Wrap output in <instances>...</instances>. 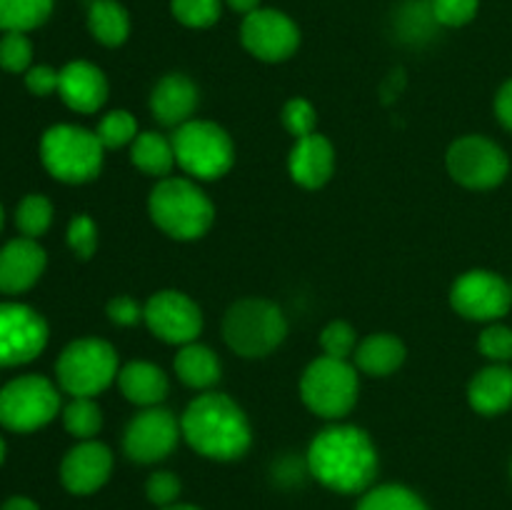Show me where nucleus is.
<instances>
[{
    "instance_id": "f257e3e1",
    "label": "nucleus",
    "mask_w": 512,
    "mask_h": 510,
    "mask_svg": "<svg viewBox=\"0 0 512 510\" xmlns=\"http://www.w3.org/2000/svg\"><path fill=\"white\" fill-rule=\"evenodd\" d=\"M308 470L333 493H365L378 475V448L358 425H330L310 443Z\"/></svg>"
},
{
    "instance_id": "f03ea898",
    "label": "nucleus",
    "mask_w": 512,
    "mask_h": 510,
    "mask_svg": "<svg viewBox=\"0 0 512 510\" xmlns=\"http://www.w3.org/2000/svg\"><path fill=\"white\" fill-rule=\"evenodd\" d=\"M180 430L195 453L220 460V463L243 458L253 443L248 415L233 398L223 393L198 395L185 408Z\"/></svg>"
},
{
    "instance_id": "7ed1b4c3",
    "label": "nucleus",
    "mask_w": 512,
    "mask_h": 510,
    "mask_svg": "<svg viewBox=\"0 0 512 510\" xmlns=\"http://www.w3.org/2000/svg\"><path fill=\"white\" fill-rule=\"evenodd\" d=\"M153 223L175 240H198L210 230L215 208L198 183L188 178H163L148 200Z\"/></svg>"
},
{
    "instance_id": "20e7f679",
    "label": "nucleus",
    "mask_w": 512,
    "mask_h": 510,
    "mask_svg": "<svg viewBox=\"0 0 512 510\" xmlns=\"http://www.w3.org/2000/svg\"><path fill=\"white\" fill-rule=\"evenodd\" d=\"M103 143L98 133L80 125H53L40 138V160L60 183H88L103 168Z\"/></svg>"
},
{
    "instance_id": "39448f33",
    "label": "nucleus",
    "mask_w": 512,
    "mask_h": 510,
    "mask_svg": "<svg viewBox=\"0 0 512 510\" xmlns=\"http://www.w3.org/2000/svg\"><path fill=\"white\" fill-rule=\"evenodd\" d=\"M288 335L285 315L273 300L243 298L228 308L223 318V338L233 353L243 358H265Z\"/></svg>"
},
{
    "instance_id": "423d86ee",
    "label": "nucleus",
    "mask_w": 512,
    "mask_h": 510,
    "mask_svg": "<svg viewBox=\"0 0 512 510\" xmlns=\"http://www.w3.org/2000/svg\"><path fill=\"white\" fill-rule=\"evenodd\" d=\"M118 353L108 340L80 338L55 363L60 388L73 398H95L118 378Z\"/></svg>"
},
{
    "instance_id": "0eeeda50",
    "label": "nucleus",
    "mask_w": 512,
    "mask_h": 510,
    "mask_svg": "<svg viewBox=\"0 0 512 510\" xmlns=\"http://www.w3.org/2000/svg\"><path fill=\"white\" fill-rule=\"evenodd\" d=\"M358 368L348 360L320 355L300 378V398L325 420H340L358 403Z\"/></svg>"
},
{
    "instance_id": "6e6552de",
    "label": "nucleus",
    "mask_w": 512,
    "mask_h": 510,
    "mask_svg": "<svg viewBox=\"0 0 512 510\" xmlns=\"http://www.w3.org/2000/svg\"><path fill=\"white\" fill-rule=\"evenodd\" d=\"M175 163L198 180L223 178L235 163V148L225 128L210 120H188L173 138Z\"/></svg>"
},
{
    "instance_id": "1a4fd4ad",
    "label": "nucleus",
    "mask_w": 512,
    "mask_h": 510,
    "mask_svg": "<svg viewBox=\"0 0 512 510\" xmlns=\"http://www.w3.org/2000/svg\"><path fill=\"white\" fill-rule=\"evenodd\" d=\"M58 410V388L43 375H20L0 390V425L13 433L40 430Z\"/></svg>"
},
{
    "instance_id": "9d476101",
    "label": "nucleus",
    "mask_w": 512,
    "mask_h": 510,
    "mask_svg": "<svg viewBox=\"0 0 512 510\" xmlns=\"http://www.w3.org/2000/svg\"><path fill=\"white\" fill-rule=\"evenodd\" d=\"M448 173L455 183L470 190L495 188L505 180L510 170V160L498 143L483 135H465L455 140L448 150Z\"/></svg>"
},
{
    "instance_id": "9b49d317",
    "label": "nucleus",
    "mask_w": 512,
    "mask_h": 510,
    "mask_svg": "<svg viewBox=\"0 0 512 510\" xmlns=\"http://www.w3.org/2000/svg\"><path fill=\"white\" fill-rule=\"evenodd\" d=\"M48 345V323L25 303H0V368L38 358Z\"/></svg>"
},
{
    "instance_id": "f8f14e48",
    "label": "nucleus",
    "mask_w": 512,
    "mask_h": 510,
    "mask_svg": "<svg viewBox=\"0 0 512 510\" xmlns=\"http://www.w3.org/2000/svg\"><path fill=\"white\" fill-rule=\"evenodd\" d=\"M143 320L150 333L170 345L195 343L203 330V310L180 290H160L143 305Z\"/></svg>"
},
{
    "instance_id": "ddd939ff",
    "label": "nucleus",
    "mask_w": 512,
    "mask_h": 510,
    "mask_svg": "<svg viewBox=\"0 0 512 510\" xmlns=\"http://www.w3.org/2000/svg\"><path fill=\"white\" fill-rule=\"evenodd\" d=\"M240 40L245 50L263 63H283L298 50L300 28L283 10L258 8L245 15Z\"/></svg>"
},
{
    "instance_id": "4468645a",
    "label": "nucleus",
    "mask_w": 512,
    "mask_h": 510,
    "mask_svg": "<svg viewBox=\"0 0 512 510\" xmlns=\"http://www.w3.org/2000/svg\"><path fill=\"white\" fill-rule=\"evenodd\" d=\"M180 430L178 418L168 408H145L128 423L123 435V450L133 463L153 465L168 458L178 445Z\"/></svg>"
},
{
    "instance_id": "2eb2a0df",
    "label": "nucleus",
    "mask_w": 512,
    "mask_h": 510,
    "mask_svg": "<svg viewBox=\"0 0 512 510\" xmlns=\"http://www.w3.org/2000/svg\"><path fill=\"white\" fill-rule=\"evenodd\" d=\"M450 303L458 315L480 323H493L508 315L512 305V288L490 270H468L460 275L450 290Z\"/></svg>"
},
{
    "instance_id": "dca6fc26",
    "label": "nucleus",
    "mask_w": 512,
    "mask_h": 510,
    "mask_svg": "<svg viewBox=\"0 0 512 510\" xmlns=\"http://www.w3.org/2000/svg\"><path fill=\"white\" fill-rule=\"evenodd\" d=\"M113 473V453L98 440H80L60 463V480L73 495H93L108 483Z\"/></svg>"
},
{
    "instance_id": "f3484780",
    "label": "nucleus",
    "mask_w": 512,
    "mask_h": 510,
    "mask_svg": "<svg viewBox=\"0 0 512 510\" xmlns=\"http://www.w3.org/2000/svg\"><path fill=\"white\" fill-rule=\"evenodd\" d=\"M45 263L48 258L38 240L25 235L8 240L0 248V293L15 295L30 290L43 275Z\"/></svg>"
},
{
    "instance_id": "a211bd4d",
    "label": "nucleus",
    "mask_w": 512,
    "mask_h": 510,
    "mask_svg": "<svg viewBox=\"0 0 512 510\" xmlns=\"http://www.w3.org/2000/svg\"><path fill=\"white\" fill-rule=\"evenodd\" d=\"M58 93L75 113H95L108 100V80L98 65L88 60H73L60 70Z\"/></svg>"
},
{
    "instance_id": "6ab92c4d",
    "label": "nucleus",
    "mask_w": 512,
    "mask_h": 510,
    "mask_svg": "<svg viewBox=\"0 0 512 510\" xmlns=\"http://www.w3.org/2000/svg\"><path fill=\"white\" fill-rule=\"evenodd\" d=\"M290 178L303 188L315 190L323 188L335 170V150L325 135L310 133L305 138L295 140L290 150Z\"/></svg>"
},
{
    "instance_id": "aec40b11",
    "label": "nucleus",
    "mask_w": 512,
    "mask_h": 510,
    "mask_svg": "<svg viewBox=\"0 0 512 510\" xmlns=\"http://www.w3.org/2000/svg\"><path fill=\"white\" fill-rule=\"evenodd\" d=\"M198 108V85L188 75L170 73L158 80L150 95L153 118L163 125H183L193 120Z\"/></svg>"
},
{
    "instance_id": "412c9836",
    "label": "nucleus",
    "mask_w": 512,
    "mask_h": 510,
    "mask_svg": "<svg viewBox=\"0 0 512 510\" xmlns=\"http://www.w3.org/2000/svg\"><path fill=\"white\" fill-rule=\"evenodd\" d=\"M118 385L120 393L140 408H155L168 398L170 390L168 375L148 360H133L123 365L118 373Z\"/></svg>"
},
{
    "instance_id": "4be33fe9",
    "label": "nucleus",
    "mask_w": 512,
    "mask_h": 510,
    "mask_svg": "<svg viewBox=\"0 0 512 510\" xmlns=\"http://www.w3.org/2000/svg\"><path fill=\"white\" fill-rule=\"evenodd\" d=\"M468 400L480 415H498L512 405V368L495 363L475 373L470 380Z\"/></svg>"
},
{
    "instance_id": "5701e85b",
    "label": "nucleus",
    "mask_w": 512,
    "mask_h": 510,
    "mask_svg": "<svg viewBox=\"0 0 512 510\" xmlns=\"http://www.w3.org/2000/svg\"><path fill=\"white\" fill-rule=\"evenodd\" d=\"M355 368L363 370L373 378H385L395 373L405 363V345L398 335L393 333H373L358 343L355 350Z\"/></svg>"
},
{
    "instance_id": "b1692460",
    "label": "nucleus",
    "mask_w": 512,
    "mask_h": 510,
    "mask_svg": "<svg viewBox=\"0 0 512 510\" xmlns=\"http://www.w3.org/2000/svg\"><path fill=\"white\" fill-rule=\"evenodd\" d=\"M175 373H178V378L188 388H213L220 380V360L208 345L195 340V343L183 345L178 350V355H175Z\"/></svg>"
},
{
    "instance_id": "393cba45",
    "label": "nucleus",
    "mask_w": 512,
    "mask_h": 510,
    "mask_svg": "<svg viewBox=\"0 0 512 510\" xmlns=\"http://www.w3.org/2000/svg\"><path fill=\"white\" fill-rule=\"evenodd\" d=\"M88 28L105 48H118L130 35V15L118 0H93L88 8Z\"/></svg>"
},
{
    "instance_id": "a878e982",
    "label": "nucleus",
    "mask_w": 512,
    "mask_h": 510,
    "mask_svg": "<svg viewBox=\"0 0 512 510\" xmlns=\"http://www.w3.org/2000/svg\"><path fill=\"white\" fill-rule=\"evenodd\" d=\"M130 160L138 170H143L145 175H153V178H168L170 170L175 165V150L173 140H168L165 135L148 130V133H140L133 140V148H130Z\"/></svg>"
},
{
    "instance_id": "bb28decb",
    "label": "nucleus",
    "mask_w": 512,
    "mask_h": 510,
    "mask_svg": "<svg viewBox=\"0 0 512 510\" xmlns=\"http://www.w3.org/2000/svg\"><path fill=\"white\" fill-rule=\"evenodd\" d=\"M53 13V0H0V30L28 33Z\"/></svg>"
},
{
    "instance_id": "cd10ccee",
    "label": "nucleus",
    "mask_w": 512,
    "mask_h": 510,
    "mask_svg": "<svg viewBox=\"0 0 512 510\" xmlns=\"http://www.w3.org/2000/svg\"><path fill=\"white\" fill-rule=\"evenodd\" d=\"M355 510H428L425 500L405 485L388 483L365 490Z\"/></svg>"
},
{
    "instance_id": "c85d7f7f",
    "label": "nucleus",
    "mask_w": 512,
    "mask_h": 510,
    "mask_svg": "<svg viewBox=\"0 0 512 510\" xmlns=\"http://www.w3.org/2000/svg\"><path fill=\"white\" fill-rule=\"evenodd\" d=\"M63 425L73 438L93 440L103 428V410L95 398H73L63 408Z\"/></svg>"
},
{
    "instance_id": "c756f323",
    "label": "nucleus",
    "mask_w": 512,
    "mask_h": 510,
    "mask_svg": "<svg viewBox=\"0 0 512 510\" xmlns=\"http://www.w3.org/2000/svg\"><path fill=\"white\" fill-rule=\"evenodd\" d=\"M50 223H53V203L45 195L30 193L20 200L15 210V225L25 238L38 240L50 228Z\"/></svg>"
},
{
    "instance_id": "7c9ffc66",
    "label": "nucleus",
    "mask_w": 512,
    "mask_h": 510,
    "mask_svg": "<svg viewBox=\"0 0 512 510\" xmlns=\"http://www.w3.org/2000/svg\"><path fill=\"white\" fill-rule=\"evenodd\" d=\"M95 133H98L105 150H115L138 138V123H135L133 113H128V110H110L98 123Z\"/></svg>"
},
{
    "instance_id": "2f4dec72",
    "label": "nucleus",
    "mask_w": 512,
    "mask_h": 510,
    "mask_svg": "<svg viewBox=\"0 0 512 510\" xmlns=\"http://www.w3.org/2000/svg\"><path fill=\"white\" fill-rule=\"evenodd\" d=\"M220 0H170V13L185 28H210L220 18Z\"/></svg>"
},
{
    "instance_id": "473e14b6",
    "label": "nucleus",
    "mask_w": 512,
    "mask_h": 510,
    "mask_svg": "<svg viewBox=\"0 0 512 510\" xmlns=\"http://www.w3.org/2000/svg\"><path fill=\"white\" fill-rule=\"evenodd\" d=\"M320 345H323V353L328 358L348 360L350 355H355L358 350V335H355L353 325L345 323V320H333V323L325 325V330L320 333Z\"/></svg>"
},
{
    "instance_id": "72a5a7b5",
    "label": "nucleus",
    "mask_w": 512,
    "mask_h": 510,
    "mask_svg": "<svg viewBox=\"0 0 512 510\" xmlns=\"http://www.w3.org/2000/svg\"><path fill=\"white\" fill-rule=\"evenodd\" d=\"M33 45L25 33H5L0 38V68L8 73H28Z\"/></svg>"
},
{
    "instance_id": "f704fd0d",
    "label": "nucleus",
    "mask_w": 512,
    "mask_h": 510,
    "mask_svg": "<svg viewBox=\"0 0 512 510\" xmlns=\"http://www.w3.org/2000/svg\"><path fill=\"white\" fill-rule=\"evenodd\" d=\"M480 0H430V13L435 23L445 28H460L468 25L478 15Z\"/></svg>"
},
{
    "instance_id": "c9c22d12",
    "label": "nucleus",
    "mask_w": 512,
    "mask_h": 510,
    "mask_svg": "<svg viewBox=\"0 0 512 510\" xmlns=\"http://www.w3.org/2000/svg\"><path fill=\"white\" fill-rule=\"evenodd\" d=\"M315 123H318V113H315L313 103L305 98H293L285 103L283 108V125L295 140L305 138V135L315 133Z\"/></svg>"
},
{
    "instance_id": "e433bc0d",
    "label": "nucleus",
    "mask_w": 512,
    "mask_h": 510,
    "mask_svg": "<svg viewBox=\"0 0 512 510\" xmlns=\"http://www.w3.org/2000/svg\"><path fill=\"white\" fill-rule=\"evenodd\" d=\"M478 348L493 363H508V360H512V328L500 323L488 325L480 333Z\"/></svg>"
},
{
    "instance_id": "4c0bfd02",
    "label": "nucleus",
    "mask_w": 512,
    "mask_h": 510,
    "mask_svg": "<svg viewBox=\"0 0 512 510\" xmlns=\"http://www.w3.org/2000/svg\"><path fill=\"white\" fill-rule=\"evenodd\" d=\"M68 245L78 258H93L95 248H98V228H95V220L90 215H75L70 220Z\"/></svg>"
},
{
    "instance_id": "58836bf2",
    "label": "nucleus",
    "mask_w": 512,
    "mask_h": 510,
    "mask_svg": "<svg viewBox=\"0 0 512 510\" xmlns=\"http://www.w3.org/2000/svg\"><path fill=\"white\" fill-rule=\"evenodd\" d=\"M180 490H183V483H180L178 475L170 473V470H158V473L150 475L148 483H145V495H148L150 503L158 505V508H168V505L178 503Z\"/></svg>"
},
{
    "instance_id": "ea45409f",
    "label": "nucleus",
    "mask_w": 512,
    "mask_h": 510,
    "mask_svg": "<svg viewBox=\"0 0 512 510\" xmlns=\"http://www.w3.org/2000/svg\"><path fill=\"white\" fill-rule=\"evenodd\" d=\"M108 318L110 323L130 328V325H138L143 320V305L130 295H115L108 303Z\"/></svg>"
},
{
    "instance_id": "a19ab883",
    "label": "nucleus",
    "mask_w": 512,
    "mask_h": 510,
    "mask_svg": "<svg viewBox=\"0 0 512 510\" xmlns=\"http://www.w3.org/2000/svg\"><path fill=\"white\" fill-rule=\"evenodd\" d=\"M60 85V70H53L50 65H33V68L25 73V88L30 90L38 98L55 93Z\"/></svg>"
},
{
    "instance_id": "79ce46f5",
    "label": "nucleus",
    "mask_w": 512,
    "mask_h": 510,
    "mask_svg": "<svg viewBox=\"0 0 512 510\" xmlns=\"http://www.w3.org/2000/svg\"><path fill=\"white\" fill-rule=\"evenodd\" d=\"M495 115L503 123V128H508L512 133V78L508 83H503V88L495 95Z\"/></svg>"
},
{
    "instance_id": "37998d69",
    "label": "nucleus",
    "mask_w": 512,
    "mask_h": 510,
    "mask_svg": "<svg viewBox=\"0 0 512 510\" xmlns=\"http://www.w3.org/2000/svg\"><path fill=\"white\" fill-rule=\"evenodd\" d=\"M0 510H40L38 503L30 498H25V495H13V498H8L3 503V508Z\"/></svg>"
},
{
    "instance_id": "c03bdc74",
    "label": "nucleus",
    "mask_w": 512,
    "mask_h": 510,
    "mask_svg": "<svg viewBox=\"0 0 512 510\" xmlns=\"http://www.w3.org/2000/svg\"><path fill=\"white\" fill-rule=\"evenodd\" d=\"M225 3H228L235 13H243V15L253 13V10L260 8V0H225Z\"/></svg>"
},
{
    "instance_id": "a18cd8bd",
    "label": "nucleus",
    "mask_w": 512,
    "mask_h": 510,
    "mask_svg": "<svg viewBox=\"0 0 512 510\" xmlns=\"http://www.w3.org/2000/svg\"><path fill=\"white\" fill-rule=\"evenodd\" d=\"M160 510H200L198 505H190V503H173L168 508H160Z\"/></svg>"
},
{
    "instance_id": "49530a36",
    "label": "nucleus",
    "mask_w": 512,
    "mask_h": 510,
    "mask_svg": "<svg viewBox=\"0 0 512 510\" xmlns=\"http://www.w3.org/2000/svg\"><path fill=\"white\" fill-rule=\"evenodd\" d=\"M3 460H5V440L3 435H0V465H3Z\"/></svg>"
},
{
    "instance_id": "de8ad7c7",
    "label": "nucleus",
    "mask_w": 512,
    "mask_h": 510,
    "mask_svg": "<svg viewBox=\"0 0 512 510\" xmlns=\"http://www.w3.org/2000/svg\"><path fill=\"white\" fill-rule=\"evenodd\" d=\"M0 230H3V205H0Z\"/></svg>"
},
{
    "instance_id": "09e8293b",
    "label": "nucleus",
    "mask_w": 512,
    "mask_h": 510,
    "mask_svg": "<svg viewBox=\"0 0 512 510\" xmlns=\"http://www.w3.org/2000/svg\"><path fill=\"white\" fill-rule=\"evenodd\" d=\"M510 288H512V283H510Z\"/></svg>"
},
{
    "instance_id": "8fccbe9b",
    "label": "nucleus",
    "mask_w": 512,
    "mask_h": 510,
    "mask_svg": "<svg viewBox=\"0 0 512 510\" xmlns=\"http://www.w3.org/2000/svg\"><path fill=\"white\" fill-rule=\"evenodd\" d=\"M510 473H512V470H510Z\"/></svg>"
}]
</instances>
